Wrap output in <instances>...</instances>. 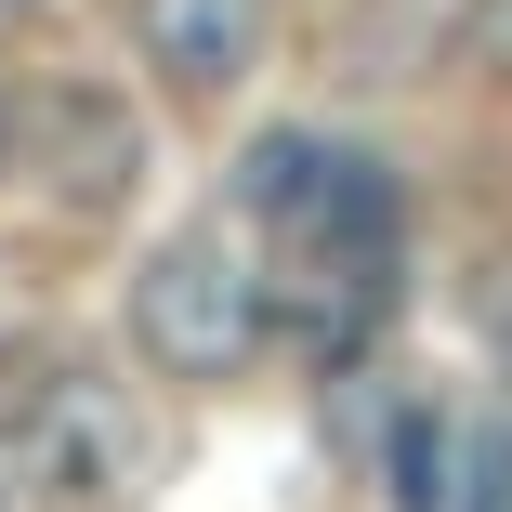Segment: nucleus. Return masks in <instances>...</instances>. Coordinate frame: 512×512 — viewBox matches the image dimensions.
Listing matches in <instances>:
<instances>
[{
  "mask_svg": "<svg viewBox=\"0 0 512 512\" xmlns=\"http://www.w3.org/2000/svg\"><path fill=\"white\" fill-rule=\"evenodd\" d=\"M263 40H276V0H145V66L171 79V92H237L250 66H263Z\"/></svg>",
  "mask_w": 512,
  "mask_h": 512,
  "instance_id": "obj_4",
  "label": "nucleus"
},
{
  "mask_svg": "<svg viewBox=\"0 0 512 512\" xmlns=\"http://www.w3.org/2000/svg\"><path fill=\"white\" fill-rule=\"evenodd\" d=\"M486 27H499V53H512V0H499V14H486Z\"/></svg>",
  "mask_w": 512,
  "mask_h": 512,
  "instance_id": "obj_9",
  "label": "nucleus"
},
{
  "mask_svg": "<svg viewBox=\"0 0 512 512\" xmlns=\"http://www.w3.org/2000/svg\"><path fill=\"white\" fill-rule=\"evenodd\" d=\"M0 14H40V0H0Z\"/></svg>",
  "mask_w": 512,
  "mask_h": 512,
  "instance_id": "obj_10",
  "label": "nucleus"
},
{
  "mask_svg": "<svg viewBox=\"0 0 512 512\" xmlns=\"http://www.w3.org/2000/svg\"><path fill=\"white\" fill-rule=\"evenodd\" d=\"M0 158H14V92H0Z\"/></svg>",
  "mask_w": 512,
  "mask_h": 512,
  "instance_id": "obj_7",
  "label": "nucleus"
},
{
  "mask_svg": "<svg viewBox=\"0 0 512 512\" xmlns=\"http://www.w3.org/2000/svg\"><path fill=\"white\" fill-rule=\"evenodd\" d=\"M381 486H394V512H447V421L434 407H381Z\"/></svg>",
  "mask_w": 512,
  "mask_h": 512,
  "instance_id": "obj_5",
  "label": "nucleus"
},
{
  "mask_svg": "<svg viewBox=\"0 0 512 512\" xmlns=\"http://www.w3.org/2000/svg\"><path fill=\"white\" fill-rule=\"evenodd\" d=\"M0 512H27V486H14V473H0Z\"/></svg>",
  "mask_w": 512,
  "mask_h": 512,
  "instance_id": "obj_8",
  "label": "nucleus"
},
{
  "mask_svg": "<svg viewBox=\"0 0 512 512\" xmlns=\"http://www.w3.org/2000/svg\"><path fill=\"white\" fill-rule=\"evenodd\" d=\"M473 342H486V368L512 381V250H499V263L473 276Z\"/></svg>",
  "mask_w": 512,
  "mask_h": 512,
  "instance_id": "obj_6",
  "label": "nucleus"
},
{
  "mask_svg": "<svg viewBox=\"0 0 512 512\" xmlns=\"http://www.w3.org/2000/svg\"><path fill=\"white\" fill-rule=\"evenodd\" d=\"M40 184H53V211H79V224L132 211V184H145V119L119 106L106 79H66L53 106H40Z\"/></svg>",
  "mask_w": 512,
  "mask_h": 512,
  "instance_id": "obj_3",
  "label": "nucleus"
},
{
  "mask_svg": "<svg viewBox=\"0 0 512 512\" xmlns=\"http://www.w3.org/2000/svg\"><path fill=\"white\" fill-rule=\"evenodd\" d=\"M132 342H145V368L158 381H250V355L276 342V316H263V263L237 250V237H158L145 250V276H132Z\"/></svg>",
  "mask_w": 512,
  "mask_h": 512,
  "instance_id": "obj_1",
  "label": "nucleus"
},
{
  "mask_svg": "<svg viewBox=\"0 0 512 512\" xmlns=\"http://www.w3.org/2000/svg\"><path fill=\"white\" fill-rule=\"evenodd\" d=\"M14 486H27V512H132V486H145V407L106 368H53L14 407Z\"/></svg>",
  "mask_w": 512,
  "mask_h": 512,
  "instance_id": "obj_2",
  "label": "nucleus"
}]
</instances>
